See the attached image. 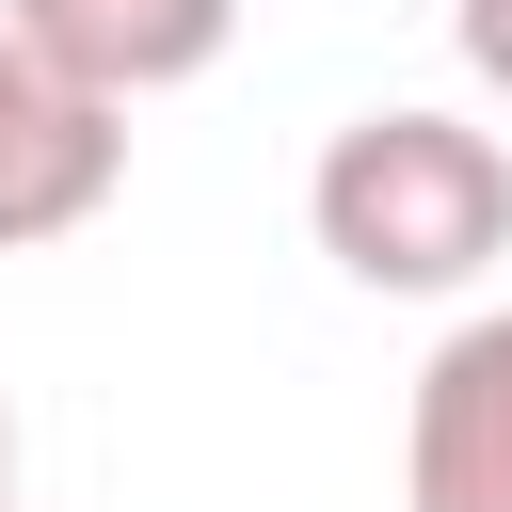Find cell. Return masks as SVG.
Returning <instances> with one entry per match:
<instances>
[{"label": "cell", "mask_w": 512, "mask_h": 512, "mask_svg": "<svg viewBox=\"0 0 512 512\" xmlns=\"http://www.w3.org/2000/svg\"><path fill=\"white\" fill-rule=\"evenodd\" d=\"M448 32H464V64L512 96V0H448Z\"/></svg>", "instance_id": "5"}, {"label": "cell", "mask_w": 512, "mask_h": 512, "mask_svg": "<svg viewBox=\"0 0 512 512\" xmlns=\"http://www.w3.org/2000/svg\"><path fill=\"white\" fill-rule=\"evenodd\" d=\"M0 496H16V416H0Z\"/></svg>", "instance_id": "6"}, {"label": "cell", "mask_w": 512, "mask_h": 512, "mask_svg": "<svg viewBox=\"0 0 512 512\" xmlns=\"http://www.w3.org/2000/svg\"><path fill=\"white\" fill-rule=\"evenodd\" d=\"M304 224L352 288L384 304H432V288H480L512 256V144L464 128V112H352L304 176Z\"/></svg>", "instance_id": "1"}, {"label": "cell", "mask_w": 512, "mask_h": 512, "mask_svg": "<svg viewBox=\"0 0 512 512\" xmlns=\"http://www.w3.org/2000/svg\"><path fill=\"white\" fill-rule=\"evenodd\" d=\"M400 496H416V512H512V304L448 320V352L416 368Z\"/></svg>", "instance_id": "3"}, {"label": "cell", "mask_w": 512, "mask_h": 512, "mask_svg": "<svg viewBox=\"0 0 512 512\" xmlns=\"http://www.w3.org/2000/svg\"><path fill=\"white\" fill-rule=\"evenodd\" d=\"M112 176H128V112H112V96H80V80L0 16V256H32V240H64V224H96V208H112Z\"/></svg>", "instance_id": "2"}, {"label": "cell", "mask_w": 512, "mask_h": 512, "mask_svg": "<svg viewBox=\"0 0 512 512\" xmlns=\"http://www.w3.org/2000/svg\"><path fill=\"white\" fill-rule=\"evenodd\" d=\"M0 512H16V496H0Z\"/></svg>", "instance_id": "7"}, {"label": "cell", "mask_w": 512, "mask_h": 512, "mask_svg": "<svg viewBox=\"0 0 512 512\" xmlns=\"http://www.w3.org/2000/svg\"><path fill=\"white\" fill-rule=\"evenodd\" d=\"M80 96H176V80H208L224 48H240V0H0Z\"/></svg>", "instance_id": "4"}]
</instances>
